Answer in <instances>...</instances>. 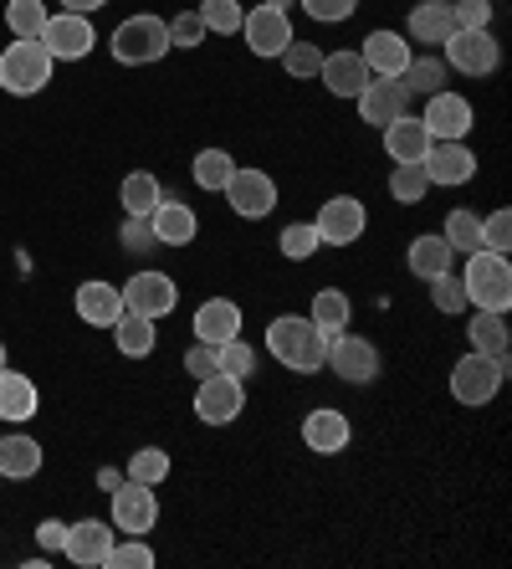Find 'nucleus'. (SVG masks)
Returning a JSON list of instances; mask_svg holds the SVG:
<instances>
[{
	"label": "nucleus",
	"mask_w": 512,
	"mask_h": 569,
	"mask_svg": "<svg viewBox=\"0 0 512 569\" xmlns=\"http://www.w3.org/2000/svg\"><path fill=\"white\" fill-rule=\"evenodd\" d=\"M267 349L277 355V365L292 375H318L329 359V333L318 329L308 313H277L267 323Z\"/></svg>",
	"instance_id": "f257e3e1"
},
{
	"label": "nucleus",
	"mask_w": 512,
	"mask_h": 569,
	"mask_svg": "<svg viewBox=\"0 0 512 569\" xmlns=\"http://www.w3.org/2000/svg\"><path fill=\"white\" fill-rule=\"evenodd\" d=\"M108 47H113V62H123V67L164 62V57L174 52V47H170V21H164V16L139 11V16H129V21H119V27H113Z\"/></svg>",
	"instance_id": "f03ea898"
},
{
	"label": "nucleus",
	"mask_w": 512,
	"mask_h": 569,
	"mask_svg": "<svg viewBox=\"0 0 512 569\" xmlns=\"http://www.w3.org/2000/svg\"><path fill=\"white\" fill-rule=\"evenodd\" d=\"M461 288H466V303L486 308V313H508L512 308V267L502 252H472L461 267Z\"/></svg>",
	"instance_id": "7ed1b4c3"
},
{
	"label": "nucleus",
	"mask_w": 512,
	"mask_h": 569,
	"mask_svg": "<svg viewBox=\"0 0 512 569\" xmlns=\"http://www.w3.org/2000/svg\"><path fill=\"white\" fill-rule=\"evenodd\" d=\"M52 52L41 41H21L16 37L6 52H0V88L11 98H37L47 82H52Z\"/></svg>",
	"instance_id": "20e7f679"
},
{
	"label": "nucleus",
	"mask_w": 512,
	"mask_h": 569,
	"mask_svg": "<svg viewBox=\"0 0 512 569\" xmlns=\"http://www.w3.org/2000/svg\"><path fill=\"white\" fill-rule=\"evenodd\" d=\"M502 380H508V359L502 355H466L456 359V370H451V396L461 400V406H472V411H482L486 400L502 390Z\"/></svg>",
	"instance_id": "39448f33"
},
{
	"label": "nucleus",
	"mask_w": 512,
	"mask_h": 569,
	"mask_svg": "<svg viewBox=\"0 0 512 569\" xmlns=\"http://www.w3.org/2000/svg\"><path fill=\"white\" fill-rule=\"evenodd\" d=\"M241 411H247V380L221 375V370L195 380V416L205 426H231Z\"/></svg>",
	"instance_id": "423d86ee"
},
{
	"label": "nucleus",
	"mask_w": 512,
	"mask_h": 569,
	"mask_svg": "<svg viewBox=\"0 0 512 569\" xmlns=\"http://www.w3.org/2000/svg\"><path fill=\"white\" fill-rule=\"evenodd\" d=\"M37 41L52 52V62H82V57L98 47V31H92L88 16L57 11V16H47V27H41Z\"/></svg>",
	"instance_id": "0eeeda50"
},
{
	"label": "nucleus",
	"mask_w": 512,
	"mask_h": 569,
	"mask_svg": "<svg viewBox=\"0 0 512 569\" xmlns=\"http://www.w3.org/2000/svg\"><path fill=\"white\" fill-rule=\"evenodd\" d=\"M113 498V529L119 533H154V523H159V498H154V488L149 482H133V477H123L119 488L108 492Z\"/></svg>",
	"instance_id": "6e6552de"
},
{
	"label": "nucleus",
	"mask_w": 512,
	"mask_h": 569,
	"mask_svg": "<svg viewBox=\"0 0 512 569\" xmlns=\"http://www.w3.org/2000/svg\"><path fill=\"white\" fill-rule=\"evenodd\" d=\"M441 52H446V67L461 72V78H486L502 62V47L492 31H451V41Z\"/></svg>",
	"instance_id": "1a4fd4ad"
},
{
	"label": "nucleus",
	"mask_w": 512,
	"mask_h": 569,
	"mask_svg": "<svg viewBox=\"0 0 512 569\" xmlns=\"http://www.w3.org/2000/svg\"><path fill=\"white\" fill-rule=\"evenodd\" d=\"M225 200H231V211L247 216V221H262V216L277 211V180L267 170H231V180H225L221 190Z\"/></svg>",
	"instance_id": "9d476101"
},
{
	"label": "nucleus",
	"mask_w": 512,
	"mask_h": 569,
	"mask_svg": "<svg viewBox=\"0 0 512 569\" xmlns=\"http://www.w3.org/2000/svg\"><path fill=\"white\" fill-rule=\"evenodd\" d=\"M318 241L323 247H349V241L364 237V226H369V211H364V200L359 196H333L318 206Z\"/></svg>",
	"instance_id": "9b49d317"
},
{
	"label": "nucleus",
	"mask_w": 512,
	"mask_h": 569,
	"mask_svg": "<svg viewBox=\"0 0 512 569\" xmlns=\"http://www.w3.org/2000/svg\"><path fill=\"white\" fill-rule=\"evenodd\" d=\"M323 365H329L343 385H369L380 375V349L369 345V339H354V333H333Z\"/></svg>",
	"instance_id": "f8f14e48"
},
{
	"label": "nucleus",
	"mask_w": 512,
	"mask_h": 569,
	"mask_svg": "<svg viewBox=\"0 0 512 569\" xmlns=\"http://www.w3.org/2000/svg\"><path fill=\"white\" fill-rule=\"evenodd\" d=\"M119 292H123V308H129V313H144V318H164L180 303V288H174L170 272H133Z\"/></svg>",
	"instance_id": "ddd939ff"
},
{
	"label": "nucleus",
	"mask_w": 512,
	"mask_h": 569,
	"mask_svg": "<svg viewBox=\"0 0 512 569\" xmlns=\"http://www.w3.org/2000/svg\"><path fill=\"white\" fill-rule=\"evenodd\" d=\"M241 37H247V47L257 57H282L292 41H298L288 11H272V6H257V11L241 16Z\"/></svg>",
	"instance_id": "4468645a"
},
{
	"label": "nucleus",
	"mask_w": 512,
	"mask_h": 569,
	"mask_svg": "<svg viewBox=\"0 0 512 569\" xmlns=\"http://www.w3.org/2000/svg\"><path fill=\"white\" fill-rule=\"evenodd\" d=\"M421 164L431 186H466L476 174V154L466 149V139H431Z\"/></svg>",
	"instance_id": "2eb2a0df"
},
{
	"label": "nucleus",
	"mask_w": 512,
	"mask_h": 569,
	"mask_svg": "<svg viewBox=\"0 0 512 569\" xmlns=\"http://www.w3.org/2000/svg\"><path fill=\"white\" fill-rule=\"evenodd\" d=\"M108 549H113V523L103 518H78V523H67V539H62V555L82 569H103Z\"/></svg>",
	"instance_id": "dca6fc26"
},
{
	"label": "nucleus",
	"mask_w": 512,
	"mask_h": 569,
	"mask_svg": "<svg viewBox=\"0 0 512 569\" xmlns=\"http://www.w3.org/2000/svg\"><path fill=\"white\" fill-rule=\"evenodd\" d=\"M349 437H354V426H349L343 411H333V406H318V411L302 416V447L318 451V457H339L349 447Z\"/></svg>",
	"instance_id": "f3484780"
},
{
	"label": "nucleus",
	"mask_w": 512,
	"mask_h": 569,
	"mask_svg": "<svg viewBox=\"0 0 512 569\" xmlns=\"http://www.w3.org/2000/svg\"><path fill=\"white\" fill-rule=\"evenodd\" d=\"M421 123L431 129V139H466L472 133V103L461 93H431L425 98V113H421Z\"/></svg>",
	"instance_id": "a211bd4d"
},
{
	"label": "nucleus",
	"mask_w": 512,
	"mask_h": 569,
	"mask_svg": "<svg viewBox=\"0 0 512 569\" xmlns=\"http://www.w3.org/2000/svg\"><path fill=\"white\" fill-rule=\"evenodd\" d=\"M359 57H364V67H369V78H400L410 67V41H400V31H369L364 37V47H359Z\"/></svg>",
	"instance_id": "6ab92c4d"
},
{
	"label": "nucleus",
	"mask_w": 512,
	"mask_h": 569,
	"mask_svg": "<svg viewBox=\"0 0 512 569\" xmlns=\"http://www.w3.org/2000/svg\"><path fill=\"white\" fill-rule=\"evenodd\" d=\"M410 41H421L431 52H441L456 31V16H451V0H421V6H410V21H405Z\"/></svg>",
	"instance_id": "aec40b11"
},
{
	"label": "nucleus",
	"mask_w": 512,
	"mask_h": 569,
	"mask_svg": "<svg viewBox=\"0 0 512 569\" xmlns=\"http://www.w3.org/2000/svg\"><path fill=\"white\" fill-rule=\"evenodd\" d=\"M72 308H78V318L82 323H92V329H113L119 313H123V292L113 288V282H103V278H88L78 288V298H72Z\"/></svg>",
	"instance_id": "412c9836"
},
{
	"label": "nucleus",
	"mask_w": 512,
	"mask_h": 569,
	"mask_svg": "<svg viewBox=\"0 0 512 569\" xmlns=\"http://www.w3.org/2000/svg\"><path fill=\"white\" fill-rule=\"evenodd\" d=\"M405 103H410V93L400 88V78H369L364 82V93H359V119L364 123H374V129H384V123H394L400 113H405Z\"/></svg>",
	"instance_id": "4be33fe9"
},
{
	"label": "nucleus",
	"mask_w": 512,
	"mask_h": 569,
	"mask_svg": "<svg viewBox=\"0 0 512 569\" xmlns=\"http://www.w3.org/2000/svg\"><path fill=\"white\" fill-rule=\"evenodd\" d=\"M318 82H323L333 98H359L364 93V82H369V67H364L359 52H323Z\"/></svg>",
	"instance_id": "5701e85b"
},
{
	"label": "nucleus",
	"mask_w": 512,
	"mask_h": 569,
	"mask_svg": "<svg viewBox=\"0 0 512 569\" xmlns=\"http://www.w3.org/2000/svg\"><path fill=\"white\" fill-rule=\"evenodd\" d=\"M149 226H154L159 247H190L200 231L195 206H184V200H159L154 211H149Z\"/></svg>",
	"instance_id": "b1692460"
},
{
	"label": "nucleus",
	"mask_w": 512,
	"mask_h": 569,
	"mask_svg": "<svg viewBox=\"0 0 512 569\" xmlns=\"http://www.w3.org/2000/svg\"><path fill=\"white\" fill-rule=\"evenodd\" d=\"M425 149H431V129H425L421 119L400 113L394 123H384V154H390L394 164H421Z\"/></svg>",
	"instance_id": "393cba45"
},
{
	"label": "nucleus",
	"mask_w": 512,
	"mask_h": 569,
	"mask_svg": "<svg viewBox=\"0 0 512 569\" xmlns=\"http://www.w3.org/2000/svg\"><path fill=\"white\" fill-rule=\"evenodd\" d=\"M195 339L200 345H225V339H237L241 333V308L231 303V298H205V303L195 308Z\"/></svg>",
	"instance_id": "a878e982"
},
{
	"label": "nucleus",
	"mask_w": 512,
	"mask_h": 569,
	"mask_svg": "<svg viewBox=\"0 0 512 569\" xmlns=\"http://www.w3.org/2000/svg\"><path fill=\"white\" fill-rule=\"evenodd\" d=\"M41 406V390L31 385V375L0 370V421H31Z\"/></svg>",
	"instance_id": "bb28decb"
},
{
	"label": "nucleus",
	"mask_w": 512,
	"mask_h": 569,
	"mask_svg": "<svg viewBox=\"0 0 512 569\" xmlns=\"http://www.w3.org/2000/svg\"><path fill=\"white\" fill-rule=\"evenodd\" d=\"M451 247H446V237L441 231H425V237H415L410 241V252H405V262H410V272L421 282H431V278H441V272H451Z\"/></svg>",
	"instance_id": "cd10ccee"
},
{
	"label": "nucleus",
	"mask_w": 512,
	"mask_h": 569,
	"mask_svg": "<svg viewBox=\"0 0 512 569\" xmlns=\"http://www.w3.org/2000/svg\"><path fill=\"white\" fill-rule=\"evenodd\" d=\"M113 345H119V355H123V359H144V355H154V345H159L154 318L129 313V308H123L119 323H113Z\"/></svg>",
	"instance_id": "c85d7f7f"
},
{
	"label": "nucleus",
	"mask_w": 512,
	"mask_h": 569,
	"mask_svg": "<svg viewBox=\"0 0 512 569\" xmlns=\"http://www.w3.org/2000/svg\"><path fill=\"white\" fill-rule=\"evenodd\" d=\"M41 472V447L31 437H0V477H16V482H27V477Z\"/></svg>",
	"instance_id": "c756f323"
},
{
	"label": "nucleus",
	"mask_w": 512,
	"mask_h": 569,
	"mask_svg": "<svg viewBox=\"0 0 512 569\" xmlns=\"http://www.w3.org/2000/svg\"><path fill=\"white\" fill-rule=\"evenodd\" d=\"M466 339H472L476 355H502L508 359V313H486V308H476L472 323H466Z\"/></svg>",
	"instance_id": "7c9ffc66"
},
{
	"label": "nucleus",
	"mask_w": 512,
	"mask_h": 569,
	"mask_svg": "<svg viewBox=\"0 0 512 569\" xmlns=\"http://www.w3.org/2000/svg\"><path fill=\"white\" fill-rule=\"evenodd\" d=\"M446 72L451 67L441 62V57H410V67L405 72H400V88H405V93H415V98H431V93H441V88H446Z\"/></svg>",
	"instance_id": "2f4dec72"
},
{
	"label": "nucleus",
	"mask_w": 512,
	"mask_h": 569,
	"mask_svg": "<svg viewBox=\"0 0 512 569\" xmlns=\"http://www.w3.org/2000/svg\"><path fill=\"white\" fill-rule=\"evenodd\" d=\"M308 318H313L318 329L333 339V333L349 329V318H354V303H349V292L323 288V292H313V308H308Z\"/></svg>",
	"instance_id": "473e14b6"
},
{
	"label": "nucleus",
	"mask_w": 512,
	"mask_h": 569,
	"mask_svg": "<svg viewBox=\"0 0 512 569\" xmlns=\"http://www.w3.org/2000/svg\"><path fill=\"white\" fill-rule=\"evenodd\" d=\"M119 200H123V216H149L159 200H164V186H159L149 170H133V174H123Z\"/></svg>",
	"instance_id": "72a5a7b5"
},
{
	"label": "nucleus",
	"mask_w": 512,
	"mask_h": 569,
	"mask_svg": "<svg viewBox=\"0 0 512 569\" xmlns=\"http://www.w3.org/2000/svg\"><path fill=\"white\" fill-rule=\"evenodd\" d=\"M231 170H237V159L225 154V149H200L195 164H190V174H195V186H200V190H215V196L225 190Z\"/></svg>",
	"instance_id": "f704fd0d"
},
{
	"label": "nucleus",
	"mask_w": 512,
	"mask_h": 569,
	"mask_svg": "<svg viewBox=\"0 0 512 569\" xmlns=\"http://www.w3.org/2000/svg\"><path fill=\"white\" fill-rule=\"evenodd\" d=\"M47 0H11L6 6V27H11V37H21V41H37L41 37V27H47Z\"/></svg>",
	"instance_id": "c9c22d12"
},
{
	"label": "nucleus",
	"mask_w": 512,
	"mask_h": 569,
	"mask_svg": "<svg viewBox=\"0 0 512 569\" xmlns=\"http://www.w3.org/2000/svg\"><path fill=\"white\" fill-rule=\"evenodd\" d=\"M441 237H446L451 252H466V257L482 252V216H476V211H451Z\"/></svg>",
	"instance_id": "e433bc0d"
},
{
	"label": "nucleus",
	"mask_w": 512,
	"mask_h": 569,
	"mask_svg": "<svg viewBox=\"0 0 512 569\" xmlns=\"http://www.w3.org/2000/svg\"><path fill=\"white\" fill-rule=\"evenodd\" d=\"M123 477H133V482H149V488H159L164 477H170V451L164 447H139L129 457V472Z\"/></svg>",
	"instance_id": "4c0bfd02"
},
{
	"label": "nucleus",
	"mask_w": 512,
	"mask_h": 569,
	"mask_svg": "<svg viewBox=\"0 0 512 569\" xmlns=\"http://www.w3.org/2000/svg\"><path fill=\"white\" fill-rule=\"evenodd\" d=\"M425 190H431V180H425V164H394L390 196L400 200V206H421Z\"/></svg>",
	"instance_id": "58836bf2"
},
{
	"label": "nucleus",
	"mask_w": 512,
	"mask_h": 569,
	"mask_svg": "<svg viewBox=\"0 0 512 569\" xmlns=\"http://www.w3.org/2000/svg\"><path fill=\"white\" fill-rule=\"evenodd\" d=\"M215 370L221 375H237V380H247L251 370H257V349L247 345V339H225V345H215Z\"/></svg>",
	"instance_id": "ea45409f"
},
{
	"label": "nucleus",
	"mask_w": 512,
	"mask_h": 569,
	"mask_svg": "<svg viewBox=\"0 0 512 569\" xmlns=\"http://www.w3.org/2000/svg\"><path fill=\"white\" fill-rule=\"evenodd\" d=\"M200 21H205V31H221V37H237L241 31V0H200Z\"/></svg>",
	"instance_id": "a19ab883"
},
{
	"label": "nucleus",
	"mask_w": 512,
	"mask_h": 569,
	"mask_svg": "<svg viewBox=\"0 0 512 569\" xmlns=\"http://www.w3.org/2000/svg\"><path fill=\"white\" fill-rule=\"evenodd\" d=\"M103 569H154V549H149L139 533H129V539H113V549H108Z\"/></svg>",
	"instance_id": "79ce46f5"
},
{
	"label": "nucleus",
	"mask_w": 512,
	"mask_h": 569,
	"mask_svg": "<svg viewBox=\"0 0 512 569\" xmlns=\"http://www.w3.org/2000/svg\"><path fill=\"white\" fill-rule=\"evenodd\" d=\"M277 247H282V257H288V262H308L323 241H318V226L313 221H292L288 231H282V241H277Z\"/></svg>",
	"instance_id": "37998d69"
},
{
	"label": "nucleus",
	"mask_w": 512,
	"mask_h": 569,
	"mask_svg": "<svg viewBox=\"0 0 512 569\" xmlns=\"http://www.w3.org/2000/svg\"><path fill=\"white\" fill-rule=\"evenodd\" d=\"M282 67H288V78H298V82L318 78V67H323V52H318V41H292L288 52H282Z\"/></svg>",
	"instance_id": "c03bdc74"
},
{
	"label": "nucleus",
	"mask_w": 512,
	"mask_h": 569,
	"mask_svg": "<svg viewBox=\"0 0 512 569\" xmlns=\"http://www.w3.org/2000/svg\"><path fill=\"white\" fill-rule=\"evenodd\" d=\"M431 303L441 308V313H466V288H461V272H441V278H431Z\"/></svg>",
	"instance_id": "a18cd8bd"
},
{
	"label": "nucleus",
	"mask_w": 512,
	"mask_h": 569,
	"mask_svg": "<svg viewBox=\"0 0 512 569\" xmlns=\"http://www.w3.org/2000/svg\"><path fill=\"white\" fill-rule=\"evenodd\" d=\"M456 31H492V0H451Z\"/></svg>",
	"instance_id": "49530a36"
},
{
	"label": "nucleus",
	"mask_w": 512,
	"mask_h": 569,
	"mask_svg": "<svg viewBox=\"0 0 512 569\" xmlns=\"http://www.w3.org/2000/svg\"><path fill=\"white\" fill-rule=\"evenodd\" d=\"M119 241H123V252H154V247H159V237H154V226H149V216H123Z\"/></svg>",
	"instance_id": "de8ad7c7"
},
{
	"label": "nucleus",
	"mask_w": 512,
	"mask_h": 569,
	"mask_svg": "<svg viewBox=\"0 0 512 569\" xmlns=\"http://www.w3.org/2000/svg\"><path fill=\"white\" fill-rule=\"evenodd\" d=\"M302 11L313 16L318 27H339V21H349L359 11V0H302Z\"/></svg>",
	"instance_id": "09e8293b"
},
{
	"label": "nucleus",
	"mask_w": 512,
	"mask_h": 569,
	"mask_svg": "<svg viewBox=\"0 0 512 569\" xmlns=\"http://www.w3.org/2000/svg\"><path fill=\"white\" fill-rule=\"evenodd\" d=\"M200 41H205V21H200L195 11H180L170 21V47H184V52H190V47H200Z\"/></svg>",
	"instance_id": "8fccbe9b"
},
{
	"label": "nucleus",
	"mask_w": 512,
	"mask_h": 569,
	"mask_svg": "<svg viewBox=\"0 0 512 569\" xmlns=\"http://www.w3.org/2000/svg\"><path fill=\"white\" fill-rule=\"evenodd\" d=\"M482 247H486V252H502V257H508V247H512V216L508 211H492L482 221Z\"/></svg>",
	"instance_id": "3c124183"
},
{
	"label": "nucleus",
	"mask_w": 512,
	"mask_h": 569,
	"mask_svg": "<svg viewBox=\"0 0 512 569\" xmlns=\"http://www.w3.org/2000/svg\"><path fill=\"white\" fill-rule=\"evenodd\" d=\"M184 370H190V380H205V375H215V345H190L184 349Z\"/></svg>",
	"instance_id": "603ef678"
},
{
	"label": "nucleus",
	"mask_w": 512,
	"mask_h": 569,
	"mask_svg": "<svg viewBox=\"0 0 512 569\" xmlns=\"http://www.w3.org/2000/svg\"><path fill=\"white\" fill-rule=\"evenodd\" d=\"M62 539H67L62 518H41V523H37V543L47 549V555H57V549H62Z\"/></svg>",
	"instance_id": "864d4df0"
},
{
	"label": "nucleus",
	"mask_w": 512,
	"mask_h": 569,
	"mask_svg": "<svg viewBox=\"0 0 512 569\" xmlns=\"http://www.w3.org/2000/svg\"><path fill=\"white\" fill-rule=\"evenodd\" d=\"M108 0H62V11H72V16H92V11H103Z\"/></svg>",
	"instance_id": "5fc2aeb1"
},
{
	"label": "nucleus",
	"mask_w": 512,
	"mask_h": 569,
	"mask_svg": "<svg viewBox=\"0 0 512 569\" xmlns=\"http://www.w3.org/2000/svg\"><path fill=\"white\" fill-rule=\"evenodd\" d=\"M119 482H123V472H113V467H103V472H98V488H103V492H113Z\"/></svg>",
	"instance_id": "6e6d98bb"
},
{
	"label": "nucleus",
	"mask_w": 512,
	"mask_h": 569,
	"mask_svg": "<svg viewBox=\"0 0 512 569\" xmlns=\"http://www.w3.org/2000/svg\"><path fill=\"white\" fill-rule=\"evenodd\" d=\"M262 6H272V11H288L292 0H262Z\"/></svg>",
	"instance_id": "4d7b16f0"
},
{
	"label": "nucleus",
	"mask_w": 512,
	"mask_h": 569,
	"mask_svg": "<svg viewBox=\"0 0 512 569\" xmlns=\"http://www.w3.org/2000/svg\"><path fill=\"white\" fill-rule=\"evenodd\" d=\"M0 370H6V345H0Z\"/></svg>",
	"instance_id": "13d9d810"
},
{
	"label": "nucleus",
	"mask_w": 512,
	"mask_h": 569,
	"mask_svg": "<svg viewBox=\"0 0 512 569\" xmlns=\"http://www.w3.org/2000/svg\"><path fill=\"white\" fill-rule=\"evenodd\" d=\"M0 482H6V477H0Z\"/></svg>",
	"instance_id": "bf43d9fd"
}]
</instances>
